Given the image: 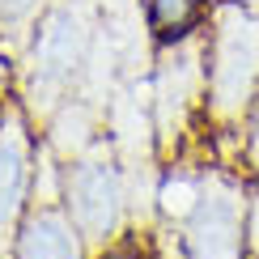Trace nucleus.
<instances>
[{
    "mask_svg": "<svg viewBox=\"0 0 259 259\" xmlns=\"http://www.w3.org/2000/svg\"><path fill=\"white\" fill-rule=\"evenodd\" d=\"M183 255L187 259H251V238H246V221H251V200H246L242 183L230 179L225 170L200 175V196L183 212Z\"/></svg>",
    "mask_w": 259,
    "mask_h": 259,
    "instance_id": "2",
    "label": "nucleus"
},
{
    "mask_svg": "<svg viewBox=\"0 0 259 259\" xmlns=\"http://www.w3.org/2000/svg\"><path fill=\"white\" fill-rule=\"evenodd\" d=\"M30 183H34L30 123L9 106L0 115V251L17 242V230L30 212Z\"/></svg>",
    "mask_w": 259,
    "mask_h": 259,
    "instance_id": "6",
    "label": "nucleus"
},
{
    "mask_svg": "<svg viewBox=\"0 0 259 259\" xmlns=\"http://www.w3.org/2000/svg\"><path fill=\"white\" fill-rule=\"evenodd\" d=\"M242 153H246V166L259 175V94H255L251 111H246V119H242Z\"/></svg>",
    "mask_w": 259,
    "mask_h": 259,
    "instance_id": "11",
    "label": "nucleus"
},
{
    "mask_svg": "<svg viewBox=\"0 0 259 259\" xmlns=\"http://www.w3.org/2000/svg\"><path fill=\"white\" fill-rule=\"evenodd\" d=\"M208 94V51L204 34H187L179 42H161L157 77H153V127L157 145L175 149L187 132V115Z\"/></svg>",
    "mask_w": 259,
    "mask_h": 259,
    "instance_id": "3",
    "label": "nucleus"
},
{
    "mask_svg": "<svg viewBox=\"0 0 259 259\" xmlns=\"http://www.w3.org/2000/svg\"><path fill=\"white\" fill-rule=\"evenodd\" d=\"M47 0H0V30H26Z\"/></svg>",
    "mask_w": 259,
    "mask_h": 259,
    "instance_id": "10",
    "label": "nucleus"
},
{
    "mask_svg": "<svg viewBox=\"0 0 259 259\" xmlns=\"http://www.w3.org/2000/svg\"><path fill=\"white\" fill-rule=\"evenodd\" d=\"M204 51H208L204 111L212 123L234 127L246 119L259 94V9L242 0L212 5V30L204 34Z\"/></svg>",
    "mask_w": 259,
    "mask_h": 259,
    "instance_id": "1",
    "label": "nucleus"
},
{
    "mask_svg": "<svg viewBox=\"0 0 259 259\" xmlns=\"http://www.w3.org/2000/svg\"><path fill=\"white\" fill-rule=\"evenodd\" d=\"M64 208H68V217L85 242H94V246L115 242L123 230V217H127L123 170L106 153L77 157L64 170Z\"/></svg>",
    "mask_w": 259,
    "mask_h": 259,
    "instance_id": "4",
    "label": "nucleus"
},
{
    "mask_svg": "<svg viewBox=\"0 0 259 259\" xmlns=\"http://www.w3.org/2000/svg\"><path fill=\"white\" fill-rule=\"evenodd\" d=\"M51 145L60 149V153H85V145H90V111H85L81 102H64L60 115H56V127H51Z\"/></svg>",
    "mask_w": 259,
    "mask_h": 259,
    "instance_id": "9",
    "label": "nucleus"
},
{
    "mask_svg": "<svg viewBox=\"0 0 259 259\" xmlns=\"http://www.w3.org/2000/svg\"><path fill=\"white\" fill-rule=\"evenodd\" d=\"M242 5H251V9H259V0H242Z\"/></svg>",
    "mask_w": 259,
    "mask_h": 259,
    "instance_id": "13",
    "label": "nucleus"
},
{
    "mask_svg": "<svg viewBox=\"0 0 259 259\" xmlns=\"http://www.w3.org/2000/svg\"><path fill=\"white\" fill-rule=\"evenodd\" d=\"M13 255L17 259H85V238H81L77 225H72L68 208L38 204L21 221Z\"/></svg>",
    "mask_w": 259,
    "mask_h": 259,
    "instance_id": "7",
    "label": "nucleus"
},
{
    "mask_svg": "<svg viewBox=\"0 0 259 259\" xmlns=\"http://www.w3.org/2000/svg\"><path fill=\"white\" fill-rule=\"evenodd\" d=\"M200 17H204V0H145V21L161 42H179L196 34Z\"/></svg>",
    "mask_w": 259,
    "mask_h": 259,
    "instance_id": "8",
    "label": "nucleus"
},
{
    "mask_svg": "<svg viewBox=\"0 0 259 259\" xmlns=\"http://www.w3.org/2000/svg\"><path fill=\"white\" fill-rule=\"evenodd\" d=\"M90 38H94V26L81 0L47 13L34 38V56H30V94H34V102L42 98V106H51L56 98H64V90L90 60Z\"/></svg>",
    "mask_w": 259,
    "mask_h": 259,
    "instance_id": "5",
    "label": "nucleus"
},
{
    "mask_svg": "<svg viewBox=\"0 0 259 259\" xmlns=\"http://www.w3.org/2000/svg\"><path fill=\"white\" fill-rule=\"evenodd\" d=\"M98 259H149L145 251H140L136 242H106Z\"/></svg>",
    "mask_w": 259,
    "mask_h": 259,
    "instance_id": "12",
    "label": "nucleus"
}]
</instances>
